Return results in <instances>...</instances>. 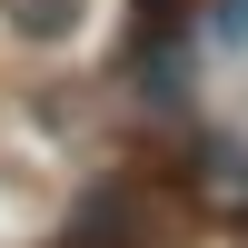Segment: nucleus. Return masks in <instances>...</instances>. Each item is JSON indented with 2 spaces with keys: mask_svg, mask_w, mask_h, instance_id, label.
<instances>
[{
  "mask_svg": "<svg viewBox=\"0 0 248 248\" xmlns=\"http://www.w3.org/2000/svg\"><path fill=\"white\" fill-rule=\"evenodd\" d=\"M70 248H90V238H70Z\"/></svg>",
  "mask_w": 248,
  "mask_h": 248,
  "instance_id": "nucleus-2",
  "label": "nucleus"
},
{
  "mask_svg": "<svg viewBox=\"0 0 248 248\" xmlns=\"http://www.w3.org/2000/svg\"><path fill=\"white\" fill-rule=\"evenodd\" d=\"M0 20H10L20 40H70L79 20H90V0H0Z\"/></svg>",
  "mask_w": 248,
  "mask_h": 248,
  "instance_id": "nucleus-1",
  "label": "nucleus"
}]
</instances>
